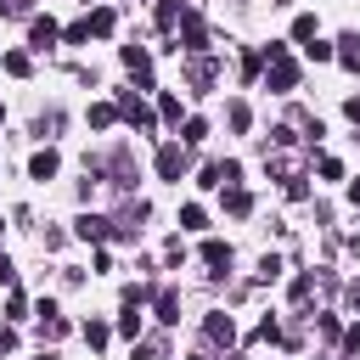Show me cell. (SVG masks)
Instances as JSON below:
<instances>
[{
    "mask_svg": "<svg viewBox=\"0 0 360 360\" xmlns=\"http://www.w3.org/2000/svg\"><path fill=\"white\" fill-rule=\"evenodd\" d=\"M309 287H315V276H298V281H292V304H304V298H309Z\"/></svg>",
    "mask_w": 360,
    "mask_h": 360,
    "instance_id": "836d02e7",
    "label": "cell"
},
{
    "mask_svg": "<svg viewBox=\"0 0 360 360\" xmlns=\"http://www.w3.org/2000/svg\"><path fill=\"white\" fill-rule=\"evenodd\" d=\"M304 56H309V62H332L338 51H332V45H321V39H309V45H304Z\"/></svg>",
    "mask_w": 360,
    "mask_h": 360,
    "instance_id": "484cf974",
    "label": "cell"
},
{
    "mask_svg": "<svg viewBox=\"0 0 360 360\" xmlns=\"http://www.w3.org/2000/svg\"><path fill=\"white\" fill-rule=\"evenodd\" d=\"M202 264H208V270H214V276H219V270H225V264H231V248H225V242H219V236H208V242H202Z\"/></svg>",
    "mask_w": 360,
    "mask_h": 360,
    "instance_id": "5bb4252c",
    "label": "cell"
},
{
    "mask_svg": "<svg viewBox=\"0 0 360 360\" xmlns=\"http://www.w3.org/2000/svg\"><path fill=\"white\" fill-rule=\"evenodd\" d=\"M56 169H62V158H56V152H51V146H45V152H34V158H28V174H34V180H51V174H56Z\"/></svg>",
    "mask_w": 360,
    "mask_h": 360,
    "instance_id": "7c38bea8",
    "label": "cell"
},
{
    "mask_svg": "<svg viewBox=\"0 0 360 360\" xmlns=\"http://www.w3.org/2000/svg\"><path fill=\"white\" fill-rule=\"evenodd\" d=\"M11 281H17V270H11V259L0 253V287H11Z\"/></svg>",
    "mask_w": 360,
    "mask_h": 360,
    "instance_id": "d590c367",
    "label": "cell"
},
{
    "mask_svg": "<svg viewBox=\"0 0 360 360\" xmlns=\"http://www.w3.org/2000/svg\"><path fill=\"white\" fill-rule=\"evenodd\" d=\"M197 360H202V354H197Z\"/></svg>",
    "mask_w": 360,
    "mask_h": 360,
    "instance_id": "b9f144b4",
    "label": "cell"
},
{
    "mask_svg": "<svg viewBox=\"0 0 360 360\" xmlns=\"http://www.w3.org/2000/svg\"><path fill=\"white\" fill-rule=\"evenodd\" d=\"M236 180H242V163H231V158L225 163H202V186H236Z\"/></svg>",
    "mask_w": 360,
    "mask_h": 360,
    "instance_id": "ba28073f",
    "label": "cell"
},
{
    "mask_svg": "<svg viewBox=\"0 0 360 360\" xmlns=\"http://www.w3.org/2000/svg\"><path fill=\"white\" fill-rule=\"evenodd\" d=\"M73 231H79V236H84V242H107V236H112V225H107V219H101V214H84V219H79V225H73Z\"/></svg>",
    "mask_w": 360,
    "mask_h": 360,
    "instance_id": "4fadbf2b",
    "label": "cell"
},
{
    "mask_svg": "<svg viewBox=\"0 0 360 360\" xmlns=\"http://www.w3.org/2000/svg\"><path fill=\"white\" fill-rule=\"evenodd\" d=\"M343 112H349V124H360V96H349V101H343Z\"/></svg>",
    "mask_w": 360,
    "mask_h": 360,
    "instance_id": "74e56055",
    "label": "cell"
},
{
    "mask_svg": "<svg viewBox=\"0 0 360 360\" xmlns=\"http://www.w3.org/2000/svg\"><path fill=\"white\" fill-rule=\"evenodd\" d=\"M264 62H270V90H276V96L298 90V62H292L287 51H281V56H264Z\"/></svg>",
    "mask_w": 360,
    "mask_h": 360,
    "instance_id": "7a4b0ae2",
    "label": "cell"
},
{
    "mask_svg": "<svg viewBox=\"0 0 360 360\" xmlns=\"http://www.w3.org/2000/svg\"><path fill=\"white\" fill-rule=\"evenodd\" d=\"M292 39H298V45H309V39H315V17H309V11H304V17H292Z\"/></svg>",
    "mask_w": 360,
    "mask_h": 360,
    "instance_id": "44dd1931",
    "label": "cell"
},
{
    "mask_svg": "<svg viewBox=\"0 0 360 360\" xmlns=\"http://www.w3.org/2000/svg\"><path fill=\"white\" fill-rule=\"evenodd\" d=\"M84 22H90V39H107V34L118 28V17H112V6H96V11L84 17Z\"/></svg>",
    "mask_w": 360,
    "mask_h": 360,
    "instance_id": "8fae6325",
    "label": "cell"
},
{
    "mask_svg": "<svg viewBox=\"0 0 360 360\" xmlns=\"http://www.w3.org/2000/svg\"><path fill=\"white\" fill-rule=\"evenodd\" d=\"M0 118H6V107H0Z\"/></svg>",
    "mask_w": 360,
    "mask_h": 360,
    "instance_id": "60d3db41",
    "label": "cell"
},
{
    "mask_svg": "<svg viewBox=\"0 0 360 360\" xmlns=\"http://www.w3.org/2000/svg\"><path fill=\"white\" fill-rule=\"evenodd\" d=\"M158 112H163L169 124H180V96H163V101H158Z\"/></svg>",
    "mask_w": 360,
    "mask_h": 360,
    "instance_id": "f546056e",
    "label": "cell"
},
{
    "mask_svg": "<svg viewBox=\"0 0 360 360\" xmlns=\"http://www.w3.org/2000/svg\"><path fill=\"white\" fill-rule=\"evenodd\" d=\"M56 39H62V28H56L51 17H28V45H34V51H45V45H56Z\"/></svg>",
    "mask_w": 360,
    "mask_h": 360,
    "instance_id": "52a82bcc",
    "label": "cell"
},
{
    "mask_svg": "<svg viewBox=\"0 0 360 360\" xmlns=\"http://www.w3.org/2000/svg\"><path fill=\"white\" fill-rule=\"evenodd\" d=\"M39 332H45L51 343H56V338H68V321L56 315V304H39Z\"/></svg>",
    "mask_w": 360,
    "mask_h": 360,
    "instance_id": "9a60e30c",
    "label": "cell"
},
{
    "mask_svg": "<svg viewBox=\"0 0 360 360\" xmlns=\"http://www.w3.org/2000/svg\"><path fill=\"white\" fill-rule=\"evenodd\" d=\"M202 338H208V343H225V349H231V343H236V321H231L225 309H214V315L202 321Z\"/></svg>",
    "mask_w": 360,
    "mask_h": 360,
    "instance_id": "5b68a950",
    "label": "cell"
},
{
    "mask_svg": "<svg viewBox=\"0 0 360 360\" xmlns=\"http://www.w3.org/2000/svg\"><path fill=\"white\" fill-rule=\"evenodd\" d=\"M315 332H321V338H338L343 326H338V315H321V321H315Z\"/></svg>",
    "mask_w": 360,
    "mask_h": 360,
    "instance_id": "e575fe53",
    "label": "cell"
},
{
    "mask_svg": "<svg viewBox=\"0 0 360 360\" xmlns=\"http://www.w3.org/2000/svg\"><path fill=\"white\" fill-rule=\"evenodd\" d=\"M0 17H34V0H0Z\"/></svg>",
    "mask_w": 360,
    "mask_h": 360,
    "instance_id": "d4e9b609",
    "label": "cell"
},
{
    "mask_svg": "<svg viewBox=\"0 0 360 360\" xmlns=\"http://www.w3.org/2000/svg\"><path fill=\"white\" fill-rule=\"evenodd\" d=\"M112 107H118V118H129V124H135V129H152V112H146V107H141V96H118V101H112Z\"/></svg>",
    "mask_w": 360,
    "mask_h": 360,
    "instance_id": "30bf717a",
    "label": "cell"
},
{
    "mask_svg": "<svg viewBox=\"0 0 360 360\" xmlns=\"http://www.w3.org/2000/svg\"><path fill=\"white\" fill-rule=\"evenodd\" d=\"M354 309H360V281H354Z\"/></svg>",
    "mask_w": 360,
    "mask_h": 360,
    "instance_id": "f35d334b",
    "label": "cell"
},
{
    "mask_svg": "<svg viewBox=\"0 0 360 360\" xmlns=\"http://www.w3.org/2000/svg\"><path fill=\"white\" fill-rule=\"evenodd\" d=\"M62 39H68V45H84V39H90V22H84V17H79V22H73V28H68V34H62Z\"/></svg>",
    "mask_w": 360,
    "mask_h": 360,
    "instance_id": "83f0119b",
    "label": "cell"
},
{
    "mask_svg": "<svg viewBox=\"0 0 360 360\" xmlns=\"http://www.w3.org/2000/svg\"><path fill=\"white\" fill-rule=\"evenodd\" d=\"M338 343H343V354H360V326H349V332H338Z\"/></svg>",
    "mask_w": 360,
    "mask_h": 360,
    "instance_id": "d6a6232c",
    "label": "cell"
},
{
    "mask_svg": "<svg viewBox=\"0 0 360 360\" xmlns=\"http://www.w3.org/2000/svg\"><path fill=\"white\" fill-rule=\"evenodd\" d=\"M186 79H191V90H208V84L219 79V62H214V56H191V62H186Z\"/></svg>",
    "mask_w": 360,
    "mask_h": 360,
    "instance_id": "8992f818",
    "label": "cell"
},
{
    "mask_svg": "<svg viewBox=\"0 0 360 360\" xmlns=\"http://www.w3.org/2000/svg\"><path fill=\"white\" fill-rule=\"evenodd\" d=\"M107 338H112L107 321H90V326H84V343H90V349H107Z\"/></svg>",
    "mask_w": 360,
    "mask_h": 360,
    "instance_id": "603a6c76",
    "label": "cell"
},
{
    "mask_svg": "<svg viewBox=\"0 0 360 360\" xmlns=\"http://www.w3.org/2000/svg\"><path fill=\"white\" fill-rule=\"evenodd\" d=\"M338 45H343V51H338V56H343V68H360V34H343Z\"/></svg>",
    "mask_w": 360,
    "mask_h": 360,
    "instance_id": "ffe728a7",
    "label": "cell"
},
{
    "mask_svg": "<svg viewBox=\"0 0 360 360\" xmlns=\"http://www.w3.org/2000/svg\"><path fill=\"white\" fill-rule=\"evenodd\" d=\"M152 309H158L163 326H174V321H180V292H174V287H158V292H152Z\"/></svg>",
    "mask_w": 360,
    "mask_h": 360,
    "instance_id": "9c48e42d",
    "label": "cell"
},
{
    "mask_svg": "<svg viewBox=\"0 0 360 360\" xmlns=\"http://www.w3.org/2000/svg\"><path fill=\"white\" fill-rule=\"evenodd\" d=\"M0 68H6L11 79H28V68H34V62H28V51H6V56H0Z\"/></svg>",
    "mask_w": 360,
    "mask_h": 360,
    "instance_id": "e0dca14e",
    "label": "cell"
},
{
    "mask_svg": "<svg viewBox=\"0 0 360 360\" xmlns=\"http://www.w3.org/2000/svg\"><path fill=\"white\" fill-rule=\"evenodd\" d=\"M11 349H17V332H11V326H0V354H11Z\"/></svg>",
    "mask_w": 360,
    "mask_h": 360,
    "instance_id": "8d00e7d4",
    "label": "cell"
},
{
    "mask_svg": "<svg viewBox=\"0 0 360 360\" xmlns=\"http://www.w3.org/2000/svg\"><path fill=\"white\" fill-rule=\"evenodd\" d=\"M186 174V146L180 141H163L158 146V180H180Z\"/></svg>",
    "mask_w": 360,
    "mask_h": 360,
    "instance_id": "3957f363",
    "label": "cell"
},
{
    "mask_svg": "<svg viewBox=\"0 0 360 360\" xmlns=\"http://www.w3.org/2000/svg\"><path fill=\"white\" fill-rule=\"evenodd\" d=\"M202 135H208V124H202V118H186V135H180V141H186V146H197Z\"/></svg>",
    "mask_w": 360,
    "mask_h": 360,
    "instance_id": "4316f807",
    "label": "cell"
},
{
    "mask_svg": "<svg viewBox=\"0 0 360 360\" xmlns=\"http://www.w3.org/2000/svg\"><path fill=\"white\" fill-rule=\"evenodd\" d=\"M6 315H11V321H22V315H28V298H22V292H11V298H6Z\"/></svg>",
    "mask_w": 360,
    "mask_h": 360,
    "instance_id": "4dcf8cb0",
    "label": "cell"
},
{
    "mask_svg": "<svg viewBox=\"0 0 360 360\" xmlns=\"http://www.w3.org/2000/svg\"><path fill=\"white\" fill-rule=\"evenodd\" d=\"M259 68H264V56H259V51H248V56H242V79H259Z\"/></svg>",
    "mask_w": 360,
    "mask_h": 360,
    "instance_id": "f1b7e54d",
    "label": "cell"
},
{
    "mask_svg": "<svg viewBox=\"0 0 360 360\" xmlns=\"http://www.w3.org/2000/svg\"><path fill=\"white\" fill-rule=\"evenodd\" d=\"M118 332H124V338H135V332H141V315H135V309H124V315H118Z\"/></svg>",
    "mask_w": 360,
    "mask_h": 360,
    "instance_id": "1f68e13d",
    "label": "cell"
},
{
    "mask_svg": "<svg viewBox=\"0 0 360 360\" xmlns=\"http://www.w3.org/2000/svg\"><path fill=\"white\" fill-rule=\"evenodd\" d=\"M180 225H186V231H202V225H208V214H202L197 202H186V208H180Z\"/></svg>",
    "mask_w": 360,
    "mask_h": 360,
    "instance_id": "7402d4cb",
    "label": "cell"
},
{
    "mask_svg": "<svg viewBox=\"0 0 360 360\" xmlns=\"http://www.w3.org/2000/svg\"><path fill=\"white\" fill-rule=\"evenodd\" d=\"M124 68L135 73L141 90H152V56H146V45H124Z\"/></svg>",
    "mask_w": 360,
    "mask_h": 360,
    "instance_id": "277c9868",
    "label": "cell"
},
{
    "mask_svg": "<svg viewBox=\"0 0 360 360\" xmlns=\"http://www.w3.org/2000/svg\"><path fill=\"white\" fill-rule=\"evenodd\" d=\"M225 214H253V191H242V186H225Z\"/></svg>",
    "mask_w": 360,
    "mask_h": 360,
    "instance_id": "2e32d148",
    "label": "cell"
},
{
    "mask_svg": "<svg viewBox=\"0 0 360 360\" xmlns=\"http://www.w3.org/2000/svg\"><path fill=\"white\" fill-rule=\"evenodd\" d=\"M39 360H56V354H39Z\"/></svg>",
    "mask_w": 360,
    "mask_h": 360,
    "instance_id": "ab89813d",
    "label": "cell"
},
{
    "mask_svg": "<svg viewBox=\"0 0 360 360\" xmlns=\"http://www.w3.org/2000/svg\"><path fill=\"white\" fill-rule=\"evenodd\" d=\"M180 51H191V56H202V51H208V28H202V17H197V11H180Z\"/></svg>",
    "mask_w": 360,
    "mask_h": 360,
    "instance_id": "6da1fadb",
    "label": "cell"
},
{
    "mask_svg": "<svg viewBox=\"0 0 360 360\" xmlns=\"http://www.w3.org/2000/svg\"><path fill=\"white\" fill-rule=\"evenodd\" d=\"M112 124H118V107L112 101H96L90 107V129H112Z\"/></svg>",
    "mask_w": 360,
    "mask_h": 360,
    "instance_id": "ac0fdd59",
    "label": "cell"
},
{
    "mask_svg": "<svg viewBox=\"0 0 360 360\" xmlns=\"http://www.w3.org/2000/svg\"><path fill=\"white\" fill-rule=\"evenodd\" d=\"M158 28H180V0H158Z\"/></svg>",
    "mask_w": 360,
    "mask_h": 360,
    "instance_id": "d6986e66",
    "label": "cell"
},
{
    "mask_svg": "<svg viewBox=\"0 0 360 360\" xmlns=\"http://www.w3.org/2000/svg\"><path fill=\"white\" fill-rule=\"evenodd\" d=\"M225 118H231V129H248V124H253V112H248V101H231V112H225Z\"/></svg>",
    "mask_w": 360,
    "mask_h": 360,
    "instance_id": "cb8c5ba5",
    "label": "cell"
}]
</instances>
